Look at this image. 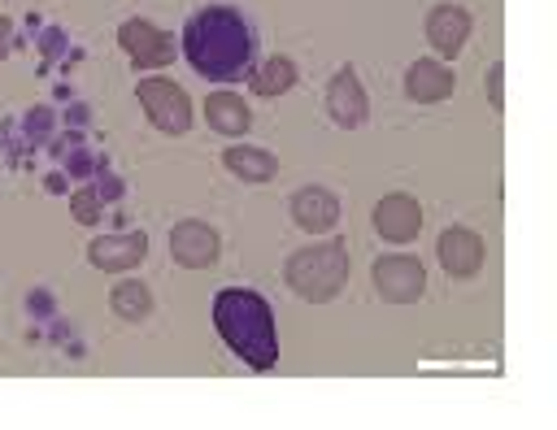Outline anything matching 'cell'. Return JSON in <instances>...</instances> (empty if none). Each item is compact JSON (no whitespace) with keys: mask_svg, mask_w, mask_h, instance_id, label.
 I'll return each instance as SVG.
<instances>
[{"mask_svg":"<svg viewBox=\"0 0 557 430\" xmlns=\"http://www.w3.org/2000/svg\"><path fill=\"white\" fill-rule=\"evenodd\" d=\"M183 52L205 78H244L252 65V30L235 9H205L187 22Z\"/></svg>","mask_w":557,"mask_h":430,"instance_id":"obj_1","label":"cell"},{"mask_svg":"<svg viewBox=\"0 0 557 430\" xmlns=\"http://www.w3.org/2000/svg\"><path fill=\"white\" fill-rule=\"evenodd\" d=\"M213 326L218 334L231 343L235 356H244L252 369H270L278 356V339H274V317L270 304L257 291H222L213 300Z\"/></svg>","mask_w":557,"mask_h":430,"instance_id":"obj_2","label":"cell"},{"mask_svg":"<svg viewBox=\"0 0 557 430\" xmlns=\"http://www.w3.org/2000/svg\"><path fill=\"white\" fill-rule=\"evenodd\" d=\"M348 278V252L344 243H322V248H305L287 261V282L300 300H331Z\"/></svg>","mask_w":557,"mask_h":430,"instance_id":"obj_3","label":"cell"},{"mask_svg":"<svg viewBox=\"0 0 557 430\" xmlns=\"http://www.w3.org/2000/svg\"><path fill=\"white\" fill-rule=\"evenodd\" d=\"M139 100H144V109H148V117H152L157 130H165V135H183V130L191 126L187 91L174 87L170 78H144V83H139Z\"/></svg>","mask_w":557,"mask_h":430,"instance_id":"obj_4","label":"cell"},{"mask_svg":"<svg viewBox=\"0 0 557 430\" xmlns=\"http://www.w3.org/2000/svg\"><path fill=\"white\" fill-rule=\"evenodd\" d=\"M117 39H122V48L131 52V61H135L139 69H161V65L174 61V39H170L165 30H157L152 22L131 17V22H122Z\"/></svg>","mask_w":557,"mask_h":430,"instance_id":"obj_5","label":"cell"},{"mask_svg":"<svg viewBox=\"0 0 557 430\" xmlns=\"http://www.w3.org/2000/svg\"><path fill=\"white\" fill-rule=\"evenodd\" d=\"M374 287H379L383 300L409 304L426 291V274L413 256H383V261H374Z\"/></svg>","mask_w":557,"mask_h":430,"instance_id":"obj_6","label":"cell"},{"mask_svg":"<svg viewBox=\"0 0 557 430\" xmlns=\"http://www.w3.org/2000/svg\"><path fill=\"white\" fill-rule=\"evenodd\" d=\"M170 252H174L178 265L205 269V265L218 261V235H213L205 222H178V226L170 230Z\"/></svg>","mask_w":557,"mask_h":430,"instance_id":"obj_7","label":"cell"},{"mask_svg":"<svg viewBox=\"0 0 557 430\" xmlns=\"http://www.w3.org/2000/svg\"><path fill=\"white\" fill-rule=\"evenodd\" d=\"M374 230L392 243H409L422 230V208L409 195H383L374 208Z\"/></svg>","mask_w":557,"mask_h":430,"instance_id":"obj_8","label":"cell"},{"mask_svg":"<svg viewBox=\"0 0 557 430\" xmlns=\"http://www.w3.org/2000/svg\"><path fill=\"white\" fill-rule=\"evenodd\" d=\"M87 256H91L96 269H131V265H139L148 256V239H144V230H135V235H104V239H96L87 248Z\"/></svg>","mask_w":557,"mask_h":430,"instance_id":"obj_9","label":"cell"},{"mask_svg":"<svg viewBox=\"0 0 557 430\" xmlns=\"http://www.w3.org/2000/svg\"><path fill=\"white\" fill-rule=\"evenodd\" d=\"M440 265L453 278H470L483 265V239L474 230H444L440 235Z\"/></svg>","mask_w":557,"mask_h":430,"instance_id":"obj_10","label":"cell"},{"mask_svg":"<svg viewBox=\"0 0 557 430\" xmlns=\"http://www.w3.org/2000/svg\"><path fill=\"white\" fill-rule=\"evenodd\" d=\"M466 35H470V13H466V9H457V4L431 9V17H426V39H431L435 52L457 56L461 43H466Z\"/></svg>","mask_w":557,"mask_h":430,"instance_id":"obj_11","label":"cell"},{"mask_svg":"<svg viewBox=\"0 0 557 430\" xmlns=\"http://www.w3.org/2000/svg\"><path fill=\"white\" fill-rule=\"evenodd\" d=\"M453 87H457V74L448 65H440V61H413L409 74H405V91L418 104H435V100L453 96Z\"/></svg>","mask_w":557,"mask_h":430,"instance_id":"obj_12","label":"cell"},{"mask_svg":"<svg viewBox=\"0 0 557 430\" xmlns=\"http://www.w3.org/2000/svg\"><path fill=\"white\" fill-rule=\"evenodd\" d=\"M326 109H331V117H335L339 126H361V122H366V91H361V83H357L352 69H339V74L331 78V87H326Z\"/></svg>","mask_w":557,"mask_h":430,"instance_id":"obj_13","label":"cell"},{"mask_svg":"<svg viewBox=\"0 0 557 430\" xmlns=\"http://www.w3.org/2000/svg\"><path fill=\"white\" fill-rule=\"evenodd\" d=\"M292 217H296V226L309 230V235L331 230L335 217H339V200H335L331 191H322V187H305V191L292 195Z\"/></svg>","mask_w":557,"mask_h":430,"instance_id":"obj_14","label":"cell"},{"mask_svg":"<svg viewBox=\"0 0 557 430\" xmlns=\"http://www.w3.org/2000/svg\"><path fill=\"white\" fill-rule=\"evenodd\" d=\"M205 117H209V126H213V130H222V135H244V130H248V122H252V113L244 109V100H239V96H231V91L209 96Z\"/></svg>","mask_w":557,"mask_h":430,"instance_id":"obj_15","label":"cell"},{"mask_svg":"<svg viewBox=\"0 0 557 430\" xmlns=\"http://www.w3.org/2000/svg\"><path fill=\"white\" fill-rule=\"evenodd\" d=\"M226 169L231 174H239V178H248V182H265V178H274V169H278V161L270 156V152H261V148H226Z\"/></svg>","mask_w":557,"mask_h":430,"instance_id":"obj_16","label":"cell"},{"mask_svg":"<svg viewBox=\"0 0 557 430\" xmlns=\"http://www.w3.org/2000/svg\"><path fill=\"white\" fill-rule=\"evenodd\" d=\"M109 304H113V313H117V317L139 321V317H148L152 295H148V287H144V282H117V287H113V295H109Z\"/></svg>","mask_w":557,"mask_h":430,"instance_id":"obj_17","label":"cell"},{"mask_svg":"<svg viewBox=\"0 0 557 430\" xmlns=\"http://www.w3.org/2000/svg\"><path fill=\"white\" fill-rule=\"evenodd\" d=\"M292 83H296V65L283 61V56L265 61V65L252 74V91H257V96H278V91H287Z\"/></svg>","mask_w":557,"mask_h":430,"instance_id":"obj_18","label":"cell"},{"mask_svg":"<svg viewBox=\"0 0 557 430\" xmlns=\"http://www.w3.org/2000/svg\"><path fill=\"white\" fill-rule=\"evenodd\" d=\"M70 208H74V217L87 226V222H96L100 217V195H96V187H87V191H78L74 200H70Z\"/></svg>","mask_w":557,"mask_h":430,"instance_id":"obj_19","label":"cell"},{"mask_svg":"<svg viewBox=\"0 0 557 430\" xmlns=\"http://www.w3.org/2000/svg\"><path fill=\"white\" fill-rule=\"evenodd\" d=\"M500 74H505V65H492V69H487V91H492V104H496V109L505 104V87H500Z\"/></svg>","mask_w":557,"mask_h":430,"instance_id":"obj_20","label":"cell"},{"mask_svg":"<svg viewBox=\"0 0 557 430\" xmlns=\"http://www.w3.org/2000/svg\"><path fill=\"white\" fill-rule=\"evenodd\" d=\"M9 35H13V30H9V22H4V17H0V56H4V52H9Z\"/></svg>","mask_w":557,"mask_h":430,"instance_id":"obj_21","label":"cell"}]
</instances>
